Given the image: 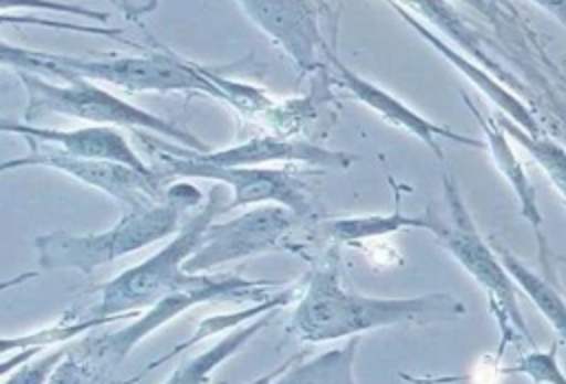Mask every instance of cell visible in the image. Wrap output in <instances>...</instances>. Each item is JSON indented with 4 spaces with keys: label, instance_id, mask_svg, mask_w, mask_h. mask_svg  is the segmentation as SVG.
<instances>
[{
    "label": "cell",
    "instance_id": "cell-1",
    "mask_svg": "<svg viewBox=\"0 0 566 384\" xmlns=\"http://www.w3.org/2000/svg\"><path fill=\"white\" fill-rule=\"evenodd\" d=\"M464 305L451 294L413 298H367L343 287L338 256L327 258L307 276L287 331L303 342H329L394 324H433L458 320Z\"/></svg>",
    "mask_w": 566,
    "mask_h": 384
},
{
    "label": "cell",
    "instance_id": "cell-2",
    "mask_svg": "<svg viewBox=\"0 0 566 384\" xmlns=\"http://www.w3.org/2000/svg\"><path fill=\"white\" fill-rule=\"evenodd\" d=\"M230 190L223 183H217L206 199V205L195 212L179 232L164 245L157 254L148 256L139 265H133L119 271L108 282L99 285L97 300L86 309H75L69 318H128L139 316V309H148L161 298L188 289L203 280L206 274H188L184 269L186 260L199 249L206 230L214 223V218L228 212Z\"/></svg>",
    "mask_w": 566,
    "mask_h": 384
},
{
    "label": "cell",
    "instance_id": "cell-3",
    "mask_svg": "<svg viewBox=\"0 0 566 384\" xmlns=\"http://www.w3.org/2000/svg\"><path fill=\"white\" fill-rule=\"evenodd\" d=\"M201 192L190 183H168L166 199L139 207H126L124 216L104 232L71 234L55 230L35 238L38 260L44 269H77L93 274L97 267L144 249L177 234L179 214L195 207Z\"/></svg>",
    "mask_w": 566,
    "mask_h": 384
},
{
    "label": "cell",
    "instance_id": "cell-4",
    "mask_svg": "<svg viewBox=\"0 0 566 384\" xmlns=\"http://www.w3.org/2000/svg\"><path fill=\"white\" fill-rule=\"evenodd\" d=\"M0 57L4 66L35 75H55L62 79H102L126 90H195L228 102V95L217 84L214 75L168 53H148L139 57H75L29 51L2 42Z\"/></svg>",
    "mask_w": 566,
    "mask_h": 384
},
{
    "label": "cell",
    "instance_id": "cell-5",
    "mask_svg": "<svg viewBox=\"0 0 566 384\" xmlns=\"http://www.w3.org/2000/svg\"><path fill=\"white\" fill-rule=\"evenodd\" d=\"M283 285L272 282V280H248L234 274H206L201 282L175 291L153 307H148L139 318L122 327L119 331L113 333H95L71 346L73 355L91 371L95 380L104 377L108 371L117 369L119 362L153 331L159 327L168 324L175 320L179 313L186 309L201 305V302H212V300H252L261 302L276 294Z\"/></svg>",
    "mask_w": 566,
    "mask_h": 384
},
{
    "label": "cell",
    "instance_id": "cell-6",
    "mask_svg": "<svg viewBox=\"0 0 566 384\" xmlns=\"http://www.w3.org/2000/svg\"><path fill=\"white\" fill-rule=\"evenodd\" d=\"M15 75L27 90V110H24L27 121L38 119L44 113H57V115L93 121V126H124L135 130H142V128L153 130L175 139L184 148L208 152V146L186 128L159 115H153L144 108H137L115 97L113 93L91 84L84 77H71V79H64L66 84H53V82H46L42 75L27 73V71H15Z\"/></svg>",
    "mask_w": 566,
    "mask_h": 384
},
{
    "label": "cell",
    "instance_id": "cell-7",
    "mask_svg": "<svg viewBox=\"0 0 566 384\" xmlns=\"http://www.w3.org/2000/svg\"><path fill=\"white\" fill-rule=\"evenodd\" d=\"M442 190L451 223H442L433 212V225L429 234H433L442 243V247L462 265V269L489 294L491 309L500 322L502 335H511V331H517L526 342L533 344V335L528 333V327L517 305L515 280L511 278L493 245L486 243L478 232L475 221L467 210L464 199L451 177L442 179Z\"/></svg>",
    "mask_w": 566,
    "mask_h": 384
},
{
    "label": "cell",
    "instance_id": "cell-8",
    "mask_svg": "<svg viewBox=\"0 0 566 384\" xmlns=\"http://www.w3.org/2000/svg\"><path fill=\"white\" fill-rule=\"evenodd\" d=\"M159 159H161V166H157V170L164 174V179L186 177V179H212L217 183H223L232 194L228 210H234L241 205L272 203V205L287 207L298 218H305L312 214L307 188L290 170H276L265 166H212V163H199L186 157H172L166 152H159Z\"/></svg>",
    "mask_w": 566,
    "mask_h": 384
},
{
    "label": "cell",
    "instance_id": "cell-9",
    "mask_svg": "<svg viewBox=\"0 0 566 384\" xmlns=\"http://www.w3.org/2000/svg\"><path fill=\"white\" fill-rule=\"evenodd\" d=\"M27 143H29V154L2 161L0 166L2 172L13 168H24V166L53 168L88 188L106 192L108 196H113L126 207H139V205L166 199L168 179H164L159 170L153 174H146L117 161L73 157L35 139H27Z\"/></svg>",
    "mask_w": 566,
    "mask_h": 384
},
{
    "label": "cell",
    "instance_id": "cell-10",
    "mask_svg": "<svg viewBox=\"0 0 566 384\" xmlns=\"http://www.w3.org/2000/svg\"><path fill=\"white\" fill-rule=\"evenodd\" d=\"M296 221L298 216L294 212L270 203L252 207L230 221L212 223L184 269L188 274H208L212 267L281 249V243Z\"/></svg>",
    "mask_w": 566,
    "mask_h": 384
},
{
    "label": "cell",
    "instance_id": "cell-11",
    "mask_svg": "<svg viewBox=\"0 0 566 384\" xmlns=\"http://www.w3.org/2000/svg\"><path fill=\"white\" fill-rule=\"evenodd\" d=\"M139 139L144 146L157 152H166L172 157H186L199 163H212V166H265L272 161H283V163H305L314 168H329V170H345L354 161H358L356 154L347 152H336L327 150L321 146H314L310 141H290V139H276V137H254L248 139L245 143L223 148V150H208V152H197L184 146H168L159 139H153L148 135H142L137 130Z\"/></svg>",
    "mask_w": 566,
    "mask_h": 384
},
{
    "label": "cell",
    "instance_id": "cell-12",
    "mask_svg": "<svg viewBox=\"0 0 566 384\" xmlns=\"http://www.w3.org/2000/svg\"><path fill=\"white\" fill-rule=\"evenodd\" d=\"M245 15L259 24L301 68L316 66V49L325 46L307 0H237Z\"/></svg>",
    "mask_w": 566,
    "mask_h": 384
},
{
    "label": "cell",
    "instance_id": "cell-13",
    "mask_svg": "<svg viewBox=\"0 0 566 384\" xmlns=\"http://www.w3.org/2000/svg\"><path fill=\"white\" fill-rule=\"evenodd\" d=\"M323 51L329 57V62L334 64V68L338 71L345 88H349L356 99H360L371 110H376L387 124H391L396 128H402V130L411 132L413 137H418L420 141H424L427 148L433 150V154L438 159H444V152H442L438 139H449V141H455V143H462V146H469V148H486V143L480 141V139L460 135V132H455V130H451L447 126H440V124H433V121L424 119L422 115L411 110L407 104H402L400 99H396L394 95H389L380 86H376V84L363 79L360 75L352 73L338 57H334L329 46H325Z\"/></svg>",
    "mask_w": 566,
    "mask_h": 384
},
{
    "label": "cell",
    "instance_id": "cell-14",
    "mask_svg": "<svg viewBox=\"0 0 566 384\" xmlns=\"http://www.w3.org/2000/svg\"><path fill=\"white\" fill-rule=\"evenodd\" d=\"M2 132H15L24 139L42 141L60 152L73 154V157H86V159H104V161H117L124 166H130L139 172L153 174L157 168H150L142 161V157L133 150L126 135H122L113 126H86L77 130H57V128H42L31 124H13L2 121Z\"/></svg>",
    "mask_w": 566,
    "mask_h": 384
},
{
    "label": "cell",
    "instance_id": "cell-15",
    "mask_svg": "<svg viewBox=\"0 0 566 384\" xmlns=\"http://www.w3.org/2000/svg\"><path fill=\"white\" fill-rule=\"evenodd\" d=\"M462 97L467 102V108L473 113V117L478 119V124H480V128L484 132V143H486V148L491 152V159H493L495 168L500 170V174L506 179V183L513 190V194H515V199L520 203L522 216L535 230L537 238H542V223H544V218H542V212H539L537 194H535V188H533V183H531V179H528L520 157L515 154V150L511 146L509 135L504 132V128L497 121L484 117L467 95H462Z\"/></svg>",
    "mask_w": 566,
    "mask_h": 384
},
{
    "label": "cell",
    "instance_id": "cell-16",
    "mask_svg": "<svg viewBox=\"0 0 566 384\" xmlns=\"http://www.w3.org/2000/svg\"><path fill=\"white\" fill-rule=\"evenodd\" d=\"M276 311H270L252 320L250 324L237 327L232 333L223 335L219 342H214L206 351L184 360L179 366H175V371L168 375L164 384H212L214 369L228 358H232L237 351H241L263 327H268L276 318Z\"/></svg>",
    "mask_w": 566,
    "mask_h": 384
},
{
    "label": "cell",
    "instance_id": "cell-17",
    "mask_svg": "<svg viewBox=\"0 0 566 384\" xmlns=\"http://www.w3.org/2000/svg\"><path fill=\"white\" fill-rule=\"evenodd\" d=\"M433 225V210L429 207L420 216L402 214L394 210L391 214H371V216H347V218H332L325 221L323 234L332 243H358L365 238H376L385 234H394L400 230H431Z\"/></svg>",
    "mask_w": 566,
    "mask_h": 384
},
{
    "label": "cell",
    "instance_id": "cell-18",
    "mask_svg": "<svg viewBox=\"0 0 566 384\" xmlns=\"http://www.w3.org/2000/svg\"><path fill=\"white\" fill-rule=\"evenodd\" d=\"M360 338H349L343 346L329 349L307 362L290 364L270 384H356L354 360Z\"/></svg>",
    "mask_w": 566,
    "mask_h": 384
},
{
    "label": "cell",
    "instance_id": "cell-19",
    "mask_svg": "<svg viewBox=\"0 0 566 384\" xmlns=\"http://www.w3.org/2000/svg\"><path fill=\"white\" fill-rule=\"evenodd\" d=\"M491 245L497 252V256L504 263V267L509 269V274L515 280V285L531 298V302L537 307V311L544 316V320L566 342V300L559 296V291L548 280H544L539 274H535L531 267H526L502 243L491 241Z\"/></svg>",
    "mask_w": 566,
    "mask_h": 384
},
{
    "label": "cell",
    "instance_id": "cell-20",
    "mask_svg": "<svg viewBox=\"0 0 566 384\" xmlns=\"http://www.w3.org/2000/svg\"><path fill=\"white\" fill-rule=\"evenodd\" d=\"M296 296H301V289H298V287H285V289H279L276 294H272L270 298L261 300V302H252L248 309H241V311H234V313H226V316H212V318L201 320L199 327H197V331H195V335H190L186 342L172 346V351H168L164 358H157L155 362L146 364V369H144L142 373H137L133 380H128V382H124V384H133V382L142 380V375L150 373V371L157 369L159 364H166V362L172 360L177 353L190 349L192 344H197V342H201V340H206V338H210V335H214V333H221V331H228V329H237L243 320H256V318H261V316H265V313H270V311H276V309L290 305Z\"/></svg>",
    "mask_w": 566,
    "mask_h": 384
},
{
    "label": "cell",
    "instance_id": "cell-21",
    "mask_svg": "<svg viewBox=\"0 0 566 384\" xmlns=\"http://www.w3.org/2000/svg\"><path fill=\"white\" fill-rule=\"evenodd\" d=\"M497 124L515 143H520L533 157V161L544 170L548 181L559 190V194L566 201V148L546 135H533L524 130L509 117H500Z\"/></svg>",
    "mask_w": 566,
    "mask_h": 384
},
{
    "label": "cell",
    "instance_id": "cell-22",
    "mask_svg": "<svg viewBox=\"0 0 566 384\" xmlns=\"http://www.w3.org/2000/svg\"><path fill=\"white\" fill-rule=\"evenodd\" d=\"M504 373L526 375L535 384H566V373L557 360V344H551L546 351H528L524 353L511 369Z\"/></svg>",
    "mask_w": 566,
    "mask_h": 384
},
{
    "label": "cell",
    "instance_id": "cell-23",
    "mask_svg": "<svg viewBox=\"0 0 566 384\" xmlns=\"http://www.w3.org/2000/svg\"><path fill=\"white\" fill-rule=\"evenodd\" d=\"M69 351L71 349L60 346V349H53V351L40 355L38 360L31 358L22 366H18V371L4 375L2 384H49L51 375L55 373L60 362L69 355Z\"/></svg>",
    "mask_w": 566,
    "mask_h": 384
},
{
    "label": "cell",
    "instance_id": "cell-24",
    "mask_svg": "<svg viewBox=\"0 0 566 384\" xmlns=\"http://www.w3.org/2000/svg\"><path fill=\"white\" fill-rule=\"evenodd\" d=\"M20 7V9H49V11H60V13H73V15H84V18H95V20H106L108 13L104 11H93L80 4H64L55 0H2V15L9 13V9Z\"/></svg>",
    "mask_w": 566,
    "mask_h": 384
},
{
    "label": "cell",
    "instance_id": "cell-25",
    "mask_svg": "<svg viewBox=\"0 0 566 384\" xmlns=\"http://www.w3.org/2000/svg\"><path fill=\"white\" fill-rule=\"evenodd\" d=\"M91 382H95V377L73 355V351H69V355L60 362V366L55 369V373L49 380V384H91Z\"/></svg>",
    "mask_w": 566,
    "mask_h": 384
},
{
    "label": "cell",
    "instance_id": "cell-26",
    "mask_svg": "<svg viewBox=\"0 0 566 384\" xmlns=\"http://www.w3.org/2000/svg\"><path fill=\"white\" fill-rule=\"evenodd\" d=\"M531 2L548 11L553 18H557L566 26V0H531Z\"/></svg>",
    "mask_w": 566,
    "mask_h": 384
},
{
    "label": "cell",
    "instance_id": "cell-27",
    "mask_svg": "<svg viewBox=\"0 0 566 384\" xmlns=\"http://www.w3.org/2000/svg\"><path fill=\"white\" fill-rule=\"evenodd\" d=\"M130 2H133V9H135V15H137V7H139V13H144V11L155 9V4H157V0H130Z\"/></svg>",
    "mask_w": 566,
    "mask_h": 384
},
{
    "label": "cell",
    "instance_id": "cell-28",
    "mask_svg": "<svg viewBox=\"0 0 566 384\" xmlns=\"http://www.w3.org/2000/svg\"><path fill=\"white\" fill-rule=\"evenodd\" d=\"M111 4H115L117 9H122V11H126L128 15H135V9H133V2L130 0H108Z\"/></svg>",
    "mask_w": 566,
    "mask_h": 384
}]
</instances>
